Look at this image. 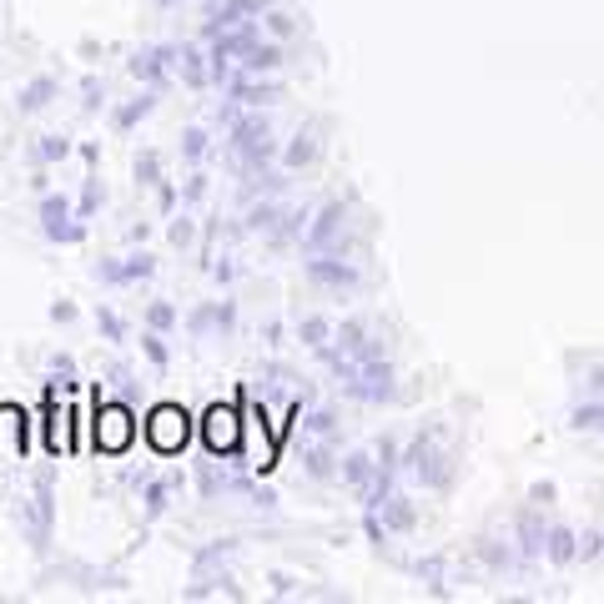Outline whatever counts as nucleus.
<instances>
[{"instance_id":"b1692460","label":"nucleus","mask_w":604,"mask_h":604,"mask_svg":"<svg viewBox=\"0 0 604 604\" xmlns=\"http://www.w3.org/2000/svg\"><path fill=\"white\" fill-rule=\"evenodd\" d=\"M36 156H41V166H51V162H66V156H72V142H66V136H41Z\"/></svg>"},{"instance_id":"9b49d317","label":"nucleus","mask_w":604,"mask_h":604,"mask_svg":"<svg viewBox=\"0 0 604 604\" xmlns=\"http://www.w3.org/2000/svg\"><path fill=\"white\" fill-rule=\"evenodd\" d=\"M227 96L257 111V107H273V101H277V86H262L257 76L248 72V76H232V81H227Z\"/></svg>"},{"instance_id":"7ed1b4c3","label":"nucleus","mask_w":604,"mask_h":604,"mask_svg":"<svg viewBox=\"0 0 604 604\" xmlns=\"http://www.w3.org/2000/svg\"><path fill=\"white\" fill-rule=\"evenodd\" d=\"M136 439V424H131L127 403H101L96 398V449L101 453H127Z\"/></svg>"},{"instance_id":"c85d7f7f","label":"nucleus","mask_w":604,"mask_h":604,"mask_svg":"<svg viewBox=\"0 0 604 604\" xmlns=\"http://www.w3.org/2000/svg\"><path fill=\"white\" fill-rule=\"evenodd\" d=\"M303 463H308V474H312V479H328V474H332V453H328V449H312Z\"/></svg>"},{"instance_id":"a878e982","label":"nucleus","mask_w":604,"mask_h":604,"mask_svg":"<svg viewBox=\"0 0 604 604\" xmlns=\"http://www.w3.org/2000/svg\"><path fill=\"white\" fill-rule=\"evenodd\" d=\"M96 328L107 332V343H127V328H121V318H117V312H111V308H101V312H96Z\"/></svg>"},{"instance_id":"6ab92c4d","label":"nucleus","mask_w":604,"mask_h":604,"mask_svg":"<svg viewBox=\"0 0 604 604\" xmlns=\"http://www.w3.org/2000/svg\"><path fill=\"white\" fill-rule=\"evenodd\" d=\"M574 545H580V539H574L569 529H549V534H545V549H549V559H554V564H569V559L580 554Z\"/></svg>"},{"instance_id":"4468645a","label":"nucleus","mask_w":604,"mask_h":604,"mask_svg":"<svg viewBox=\"0 0 604 604\" xmlns=\"http://www.w3.org/2000/svg\"><path fill=\"white\" fill-rule=\"evenodd\" d=\"M51 534V479H36V509H31V539L46 545Z\"/></svg>"},{"instance_id":"423d86ee","label":"nucleus","mask_w":604,"mask_h":604,"mask_svg":"<svg viewBox=\"0 0 604 604\" xmlns=\"http://www.w3.org/2000/svg\"><path fill=\"white\" fill-rule=\"evenodd\" d=\"M308 277L318 287H332V293H353L358 287V267L343 262V252H312L308 257Z\"/></svg>"},{"instance_id":"2f4dec72","label":"nucleus","mask_w":604,"mask_h":604,"mask_svg":"<svg viewBox=\"0 0 604 604\" xmlns=\"http://www.w3.org/2000/svg\"><path fill=\"white\" fill-rule=\"evenodd\" d=\"M96 207H101V187H96V182H91V187L81 191V222H86V217L96 212Z\"/></svg>"},{"instance_id":"e433bc0d","label":"nucleus","mask_w":604,"mask_h":604,"mask_svg":"<svg viewBox=\"0 0 604 604\" xmlns=\"http://www.w3.org/2000/svg\"><path fill=\"white\" fill-rule=\"evenodd\" d=\"M51 318H56V322H76V308H72V303H51Z\"/></svg>"},{"instance_id":"473e14b6","label":"nucleus","mask_w":604,"mask_h":604,"mask_svg":"<svg viewBox=\"0 0 604 604\" xmlns=\"http://www.w3.org/2000/svg\"><path fill=\"white\" fill-rule=\"evenodd\" d=\"M191 238H197V227H191L187 217H182V222H172V242H177V248H187Z\"/></svg>"},{"instance_id":"dca6fc26","label":"nucleus","mask_w":604,"mask_h":604,"mask_svg":"<svg viewBox=\"0 0 604 604\" xmlns=\"http://www.w3.org/2000/svg\"><path fill=\"white\" fill-rule=\"evenodd\" d=\"M378 514H383V529H414V504L403 494H383Z\"/></svg>"},{"instance_id":"bb28decb","label":"nucleus","mask_w":604,"mask_h":604,"mask_svg":"<svg viewBox=\"0 0 604 604\" xmlns=\"http://www.w3.org/2000/svg\"><path fill=\"white\" fill-rule=\"evenodd\" d=\"M51 373H56V378H61V388H66V393H76V388H81V383H76V367H72V358H66V353H56V358H51Z\"/></svg>"},{"instance_id":"9d476101","label":"nucleus","mask_w":604,"mask_h":604,"mask_svg":"<svg viewBox=\"0 0 604 604\" xmlns=\"http://www.w3.org/2000/svg\"><path fill=\"white\" fill-rule=\"evenodd\" d=\"M177 61V46H146V51H136L131 56V76L136 81H146V86H156L166 76V66Z\"/></svg>"},{"instance_id":"4c0bfd02","label":"nucleus","mask_w":604,"mask_h":604,"mask_svg":"<svg viewBox=\"0 0 604 604\" xmlns=\"http://www.w3.org/2000/svg\"><path fill=\"white\" fill-rule=\"evenodd\" d=\"M580 554H584V559L600 554V534H584V539H580Z\"/></svg>"},{"instance_id":"cd10ccee","label":"nucleus","mask_w":604,"mask_h":604,"mask_svg":"<svg viewBox=\"0 0 604 604\" xmlns=\"http://www.w3.org/2000/svg\"><path fill=\"white\" fill-rule=\"evenodd\" d=\"M142 353L152 358L156 367H166V338H162V332H156V328H146V338H142Z\"/></svg>"},{"instance_id":"f3484780","label":"nucleus","mask_w":604,"mask_h":604,"mask_svg":"<svg viewBox=\"0 0 604 604\" xmlns=\"http://www.w3.org/2000/svg\"><path fill=\"white\" fill-rule=\"evenodd\" d=\"M51 96H56V76H36L31 86H21L15 107H21V111H41V107H51Z\"/></svg>"},{"instance_id":"4be33fe9","label":"nucleus","mask_w":604,"mask_h":604,"mask_svg":"<svg viewBox=\"0 0 604 604\" xmlns=\"http://www.w3.org/2000/svg\"><path fill=\"white\" fill-rule=\"evenodd\" d=\"M207 146H212V142H207V131H201V127H187V131H182V156H187L191 166L207 156Z\"/></svg>"},{"instance_id":"5701e85b","label":"nucleus","mask_w":604,"mask_h":604,"mask_svg":"<svg viewBox=\"0 0 604 604\" xmlns=\"http://www.w3.org/2000/svg\"><path fill=\"white\" fill-rule=\"evenodd\" d=\"M136 182H142V187H162V156L156 152L136 156Z\"/></svg>"},{"instance_id":"f03ea898","label":"nucleus","mask_w":604,"mask_h":604,"mask_svg":"<svg viewBox=\"0 0 604 604\" xmlns=\"http://www.w3.org/2000/svg\"><path fill=\"white\" fill-rule=\"evenodd\" d=\"M191 439V418L187 408H177V403H156L152 418H146V443H152L162 459H172V453H182Z\"/></svg>"},{"instance_id":"c9c22d12","label":"nucleus","mask_w":604,"mask_h":604,"mask_svg":"<svg viewBox=\"0 0 604 604\" xmlns=\"http://www.w3.org/2000/svg\"><path fill=\"white\" fill-rule=\"evenodd\" d=\"M81 96H86V111H96V107H101V101H96V96H101V86H96V76H86Z\"/></svg>"},{"instance_id":"72a5a7b5","label":"nucleus","mask_w":604,"mask_h":604,"mask_svg":"<svg viewBox=\"0 0 604 604\" xmlns=\"http://www.w3.org/2000/svg\"><path fill=\"white\" fill-rule=\"evenodd\" d=\"M308 433H332V414H308Z\"/></svg>"},{"instance_id":"ddd939ff","label":"nucleus","mask_w":604,"mask_h":604,"mask_svg":"<svg viewBox=\"0 0 604 604\" xmlns=\"http://www.w3.org/2000/svg\"><path fill=\"white\" fill-rule=\"evenodd\" d=\"M212 56H201V46H177V66H182V81L187 86H207L212 81Z\"/></svg>"},{"instance_id":"f704fd0d","label":"nucleus","mask_w":604,"mask_h":604,"mask_svg":"<svg viewBox=\"0 0 604 604\" xmlns=\"http://www.w3.org/2000/svg\"><path fill=\"white\" fill-rule=\"evenodd\" d=\"M182 197H187V201H201V197H207V177L197 172V177L187 182V191H182Z\"/></svg>"},{"instance_id":"a211bd4d","label":"nucleus","mask_w":604,"mask_h":604,"mask_svg":"<svg viewBox=\"0 0 604 604\" xmlns=\"http://www.w3.org/2000/svg\"><path fill=\"white\" fill-rule=\"evenodd\" d=\"M152 107H156V86H152V91H142V96H136V101H127V107H121L111 121H117V131H131V127H136V121H142V117H152Z\"/></svg>"},{"instance_id":"2eb2a0df","label":"nucleus","mask_w":604,"mask_h":604,"mask_svg":"<svg viewBox=\"0 0 604 604\" xmlns=\"http://www.w3.org/2000/svg\"><path fill=\"white\" fill-rule=\"evenodd\" d=\"M332 332H338V328H332L328 318H303V322H297V338H303V343H308L318 358L332 348Z\"/></svg>"},{"instance_id":"1a4fd4ad","label":"nucleus","mask_w":604,"mask_h":604,"mask_svg":"<svg viewBox=\"0 0 604 604\" xmlns=\"http://www.w3.org/2000/svg\"><path fill=\"white\" fill-rule=\"evenodd\" d=\"M156 273V257L152 252H131V257H121V262H96V277L101 283H142V277H152Z\"/></svg>"},{"instance_id":"412c9836","label":"nucleus","mask_w":604,"mask_h":604,"mask_svg":"<svg viewBox=\"0 0 604 604\" xmlns=\"http://www.w3.org/2000/svg\"><path fill=\"white\" fill-rule=\"evenodd\" d=\"M177 484H182L177 474H172V479H152V484H146V514H152V519L166 509V498H172V488H177Z\"/></svg>"},{"instance_id":"c756f323","label":"nucleus","mask_w":604,"mask_h":604,"mask_svg":"<svg viewBox=\"0 0 604 604\" xmlns=\"http://www.w3.org/2000/svg\"><path fill=\"white\" fill-rule=\"evenodd\" d=\"M293 31H297V25H293V15H283V11H273V15H267V36L287 41V36H293Z\"/></svg>"},{"instance_id":"393cba45","label":"nucleus","mask_w":604,"mask_h":604,"mask_svg":"<svg viewBox=\"0 0 604 604\" xmlns=\"http://www.w3.org/2000/svg\"><path fill=\"white\" fill-rule=\"evenodd\" d=\"M146 328H156V332L177 328V308L172 303H146Z\"/></svg>"},{"instance_id":"0eeeda50","label":"nucleus","mask_w":604,"mask_h":604,"mask_svg":"<svg viewBox=\"0 0 604 604\" xmlns=\"http://www.w3.org/2000/svg\"><path fill=\"white\" fill-rule=\"evenodd\" d=\"M41 232L51 242H81L86 222H72V201L66 197H41Z\"/></svg>"},{"instance_id":"aec40b11","label":"nucleus","mask_w":604,"mask_h":604,"mask_svg":"<svg viewBox=\"0 0 604 604\" xmlns=\"http://www.w3.org/2000/svg\"><path fill=\"white\" fill-rule=\"evenodd\" d=\"M312 156H318V142H312L308 131H297L293 142H287V152H283V166H293V172H297V166H308Z\"/></svg>"},{"instance_id":"f257e3e1","label":"nucleus","mask_w":604,"mask_h":604,"mask_svg":"<svg viewBox=\"0 0 604 604\" xmlns=\"http://www.w3.org/2000/svg\"><path fill=\"white\" fill-rule=\"evenodd\" d=\"M403 469L414 479H424L428 488H443L453 474V463H449V449H443V433L439 428H424L414 443H408V453H403Z\"/></svg>"},{"instance_id":"f8f14e48","label":"nucleus","mask_w":604,"mask_h":604,"mask_svg":"<svg viewBox=\"0 0 604 604\" xmlns=\"http://www.w3.org/2000/svg\"><path fill=\"white\" fill-rule=\"evenodd\" d=\"M277 66H283V46H277V41H252V51L248 56H242V72H252V76H273Z\"/></svg>"},{"instance_id":"39448f33","label":"nucleus","mask_w":604,"mask_h":604,"mask_svg":"<svg viewBox=\"0 0 604 604\" xmlns=\"http://www.w3.org/2000/svg\"><path fill=\"white\" fill-rule=\"evenodd\" d=\"M343 222H348V207H343V201H328V207L308 222V232H303L308 257H312V252H332V248H338V242H343Z\"/></svg>"},{"instance_id":"6e6552de","label":"nucleus","mask_w":604,"mask_h":604,"mask_svg":"<svg viewBox=\"0 0 604 604\" xmlns=\"http://www.w3.org/2000/svg\"><path fill=\"white\" fill-rule=\"evenodd\" d=\"M238 328V303H201L197 312H187V332L191 338H217V332H232Z\"/></svg>"},{"instance_id":"7c9ffc66","label":"nucleus","mask_w":604,"mask_h":604,"mask_svg":"<svg viewBox=\"0 0 604 604\" xmlns=\"http://www.w3.org/2000/svg\"><path fill=\"white\" fill-rule=\"evenodd\" d=\"M574 428H604V408H580V414H574Z\"/></svg>"},{"instance_id":"20e7f679","label":"nucleus","mask_w":604,"mask_h":604,"mask_svg":"<svg viewBox=\"0 0 604 604\" xmlns=\"http://www.w3.org/2000/svg\"><path fill=\"white\" fill-rule=\"evenodd\" d=\"M201 439H207V449L217 453V459H232V453L242 449V424H238V408L232 403H212L207 408V418H201Z\"/></svg>"}]
</instances>
